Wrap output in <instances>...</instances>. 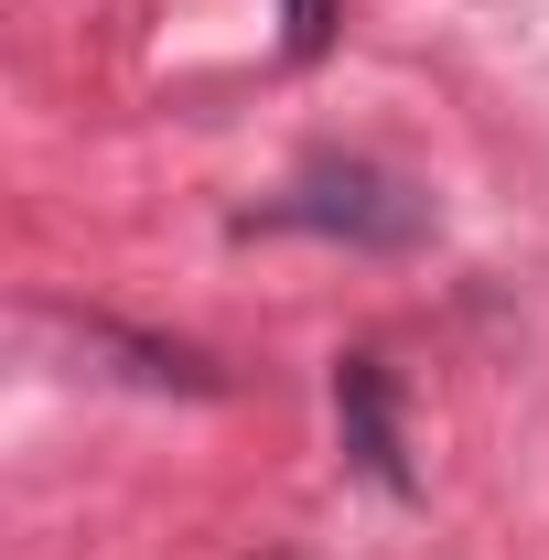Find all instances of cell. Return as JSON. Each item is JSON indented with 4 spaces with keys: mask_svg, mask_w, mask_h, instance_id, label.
Listing matches in <instances>:
<instances>
[{
    "mask_svg": "<svg viewBox=\"0 0 549 560\" xmlns=\"http://www.w3.org/2000/svg\"><path fill=\"white\" fill-rule=\"evenodd\" d=\"M291 11V55H324V33H335V0H280Z\"/></svg>",
    "mask_w": 549,
    "mask_h": 560,
    "instance_id": "obj_3",
    "label": "cell"
},
{
    "mask_svg": "<svg viewBox=\"0 0 549 560\" xmlns=\"http://www.w3.org/2000/svg\"><path fill=\"white\" fill-rule=\"evenodd\" d=\"M291 226H324V237H355V248H420L431 237V195L377 173V162H313L291 195H280Z\"/></svg>",
    "mask_w": 549,
    "mask_h": 560,
    "instance_id": "obj_1",
    "label": "cell"
},
{
    "mask_svg": "<svg viewBox=\"0 0 549 560\" xmlns=\"http://www.w3.org/2000/svg\"><path fill=\"white\" fill-rule=\"evenodd\" d=\"M335 410H344V442H355V464H366L377 486H410V464H399V431H388V388H377V366H366V355H344Z\"/></svg>",
    "mask_w": 549,
    "mask_h": 560,
    "instance_id": "obj_2",
    "label": "cell"
}]
</instances>
